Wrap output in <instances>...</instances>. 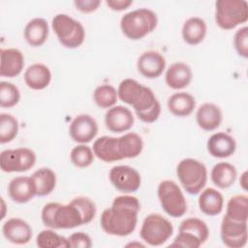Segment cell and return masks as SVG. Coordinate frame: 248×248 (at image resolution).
I'll use <instances>...</instances> for the list:
<instances>
[{"label":"cell","instance_id":"cell-1","mask_svg":"<svg viewBox=\"0 0 248 248\" xmlns=\"http://www.w3.org/2000/svg\"><path fill=\"white\" fill-rule=\"evenodd\" d=\"M97 212L96 205L87 197L73 199L68 204L48 202L42 209V221L50 229H73L90 223Z\"/></svg>","mask_w":248,"mask_h":248},{"label":"cell","instance_id":"cell-2","mask_svg":"<svg viewBox=\"0 0 248 248\" xmlns=\"http://www.w3.org/2000/svg\"><path fill=\"white\" fill-rule=\"evenodd\" d=\"M140 210V203L138 198L130 195L118 196L113 200L111 206L102 212L101 228L108 234L127 236L137 227Z\"/></svg>","mask_w":248,"mask_h":248},{"label":"cell","instance_id":"cell-3","mask_svg":"<svg viewBox=\"0 0 248 248\" xmlns=\"http://www.w3.org/2000/svg\"><path fill=\"white\" fill-rule=\"evenodd\" d=\"M118 98L130 105L140 120L145 123L155 122L161 113V105L153 91L133 78L123 79L117 89Z\"/></svg>","mask_w":248,"mask_h":248},{"label":"cell","instance_id":"cell-4","mask_svg":"<svg viewBox=\"0 0 248 248\" xmlns=\"http://www.w3.org/2000/svg\"><path fill=\"white\" fill-rule=\"evenodd\" d=\"M158 24L157 15L150 9L140 8L125 14L120 20L123 34L130 40H140L150 34Z\"/></svg>","mask_w":248,"mask_h":248},{"label":"cell","instance_id":"cell-5","mask_svg":"<svg viewBox=\"0 0 248 248\" xmlns=\"http://www.w3.org/2000/svg\"><path fill=\"white\" fill-rule=\"evenodd\" d=\"M176 175L188 194L197 195L205 186L207 170L204 164L199 160L185 158L178 163Z\"/></svg>","mask_w":248,"mask_h":248},{"label":"cell","instance_id":"cell-6","mask_svg":"<svg viewBox=\"0 0 248 248\" xmlns=\"http://www.w3.org/2000/svg\"><path fill=\"white\" fill-rule=\"evenodd\" d=\"M248 20V3L245 0H217L215 21L224 30H232Z\"/></svg>","mask_w":248,"mask_h":248},{"label":"cell","instance_id":"cell-7","mask_svg":"<svg viewBox=\"0 0 248 248\" xmlns=\"http://www.w3.org/2000/svg\"><path fill=\"white\" fill-rule=\"evenodd\" d=\"M51 27L60 44L67 48L80 46L85 39V30L82 24L66 14L54 16Z\"/></svg>","mask_w":248,"mask_h":248},{"label":"cell","instance_id":"cell-8","mask_svg":"<svg viewBox=\"0 0 248 248\" xmlns=\"http://www.w3.org/2000/svg\"><path fill=\"white\" fill-rule=\"evenodd\" d=\"M209 236V230L205 222L199 218H187L183 220L178 228V234L175 236L171 247L199 248Z\"/></svg>","mask_w":248,"mask_h":248},{"label":"cell","instance_id":"cell-9","mask_svg":"<svg viewBox=\"0 0 248 248\" xmlns=\"http://www.w3.org/2000/svg\"><path fill=\"white\" fill-rule=\"evenodd\" d=\"M173 226L163 215L151 213L147 215L141 225L140 235L150 246L163 245L172 235Z\"/></svg>","mask_w":248,"mask_h":248},{"label":"cell","instance_id":"cell-10","mask_svg":"<svg viewBox=\"0 0 248 248\" xmlns=\"http://www.w3.org/2000/svg\"><path fill=\"white\" fill-rule=\"evenodd\" d=\"M163 210L170 217H182L187 211V202L179 186L172 180H163L157 189Z\"/></svg>","mask_w":248,"mask_h":248},{"label":"cell","instance_id":"cell-11","mask_svg":"<svg viewBox=\"0 0 248 248\" xmlns=\"http://www.w3.org/2000/svg\"><path fill=\"white\" fill-rule=\"evenodd\" d=\"M35 163L36 154L26 147L6 149L0 154V168L4 172L27 171L34 167Z\"/></svg>","mask_w":248,"mask_h":248},{"label":"cell","instance_id":"cell-12","mask_svg":"<svg viewBox=\"0 0 248 248\" xmlns=\"http://www.w3.org/2000/svg\"><path fill=\"white\" fill-rule=\"evenodd\" d=\"M109 180L114 188L122 193H134L140 189L141 183L139 171L125 165L112 167L109 170Z\"/></svg>","mask_w":248,"mask_h":248},{"label":"cell","instance_id":"cell-13","mask_svg":"<svg viewBox=\"0 0 248 248\" xmlns=\"http://www.w3.org/2000/svg\"><path fill=\"white\" fill-rule=\"evenodd\" d=\"M222 242L230 248H242L248 239L247 222L235 221L228 216H224L221 223Z\"/></svg>","mask_w":248,"mask_h":248},{"label":"cell","instance_id":"cell-14","mask_svg":"<svg viewBox=\"0 0 248 248\" xmlns=\"http://www.w3.org/2000/svg\"><path fill=\"white\" fill-rule=\"evenodd\" d=\"M94 155L106 163L121 161L124 157V147L121 137L113 138L103 136L93 143Z\"/></svg>","mask_w":248,"mask_h":248},{"label":"cell","instance_id":"cell-15","mask_svg":"<svg viewBox=\"0 0 248 248\" xmlns=\"http://www.w3.org/2000/svg\"><path fill=\"white\" fill-rule=\"evenodd\" d=\"M69 134L74 141L85 144L90 142L97 136L98 124L89 114H79L71 122Z\"/></svg>","mask_w":248,"mask_h":248},{"label":"cell","instance_id":"cell-16","mask_svg":"<svg viewBox=\"0 0 248 248\" xmlns=\"http://www.w3.org/2000/svg\"><path fill=\"white\" fill-rule=\"evenodd\" d=\"M132 111L124 106H113L108 108L105 115L106 127L112 133L129 131L134 125Z\"/></svg>","mask_w":248,"mask_h":248},{"label":"cell","instance_id":"cell-17","mask_svg":"<svg viewBox=\"0 0 248 248\" xmlns=\"http://www.w3.org/2000/svg\"><path fill=\"white\" fill-rule=\"evenodd\" d=\"M2 232L9 242L23 245L31 240L33 230L23 219L11 218L3 224Z\"/></svg>","mask_w":248,"mask_h":248},{"label":"cell","instance_id":"cell-18","mask_svg":"<svg viewBox=\"0 0 248 248\" xmlns=\"http://www.w3.org/2000/svg\"><path fill=\"white\" fill-rule=\"evenodd\" d=\"M137 66L139 72L144 78L150 79L157 78L163 74L166 68V59L160 52L148 50L140 54Z\"/></svg>","mask_w":248,"mask_h":248},{"label":"cell","instance_id":"cell-19","mask_svg":"<svg viewBox=\"0 0 248 248\" xmlns=\"http://www.w3.org/2000/svg\"><path fill=\"white\" fill-rule=\"evenodd\" d=\"M0 76L15 78L18 76L24 67V56L16 48H1L0 50Z\"/></svg>","mask_w":248,"mask_h":248},{"label":"cell","instance_id":"cell-20","mask_svg":"<svg viewBox=\"0 0 248 248\" xmlns=\"http://www.w3.org/2000/svg\"><path fill=\"white\" fill-rule=\"evenodd\" d=\"M209 154L215 158H228L232 156L236 149L234 139L223 132L215 133L206 143Z\"/></svg>","mask_w":248,"mask_h":248},{"label":"cell","instance_id":"cell-21","mask_svg":"<svg viewBox=\"0 0 248 248\" xmlns=\"http://www.w3.org/2000/svg\"><path fill=\"white\" fill-rule=\"evenodd\" d=\"M8 194L16 203H26L35 196V188L31 176H17L8 185Z\"/></svg>","mask_w":248,"mask_h":248},{"label":"cell","instance_id":"cell-22","mask_svg":"<svg viewBox=\"0 0 248 248\" xmlns=\"http://www.w3.org/2000/svg\"><path fill=\"white\" fill-rule=\"evenodd\" d=\"M223 119L220 108L212 103H204L197 110L196 120L199 127L204 131L216 130Z\"/></svg>","mask_w":248,"mask_h":248},{"label":"cell","instance_id":"cell-23","mask_svg":"<svg viewBox=\"0 0 248 248\" xmlns=\"http://www.w3.org/2000/svg\"><path fill=\"white\" fill-rule=\"evenodd\" d=\"M193 73L191 68L183 62H175L171 64L165 76L166 83L172 89H182L188 86L192 80Z\"/></svg>","mask_w":248,"mask_h":248},{"label":"cell","instance_id":"cell-24","mask_svg":"<svg viewBox=\"0 0 248 248\" xmlns=\"http://www.w3.org/2000/svg\"><path fill=\"white\" fill-rule=\"evenodd\" d=\"M24 81L26 85L33 90H43L46 88L51 81L50 70L45 64H33L26 69Z\"/></svg>","mask_w":248,"mask_h":248},{"label":"cell","instance_id":"cell-25","mask_svg":"<svg viewBox=\"0 0 248 248\" xmlns=\"http://www.w3.org/2000/svg\"><path fill=\"white\" fill-rule=\"evenodd\" d=\"M48 24L42 17H35L28 21L24 28V38L31 46H43L48 37Z\"/></svg>","mask_w":248,"mask_h":248},{"label":"cell","instance_id":"cell-26","mask_svg":"<svg viewBox=\"0 0 248 248\" xmlns=\"http://www.w3.org/2000/svg\"><path fill=\"white\" fill-rule=\"evenodd\" d=\"M199 207L202 213L208 216L220 214L224 206L222 194L214 188L204 189L199 196Z\"/></svg>","mask_w":248,"mask_h":248},{"label":"cell","instance_id":"cell-27","mask_svg":"<svg viewBox=\"0 0 248 248\" xmlns=\"http://www.w3.org/2000/svg\"><path fill=\"white\" fill-rule=\"evenodd\" d=\"M206 31L207 28L205 21L199 16H192L184 22L181 34L184 42L195 46L203 41L206 35Z\"/></svg>","mask_w":248,"mask_h":248},{"label":"cell","instance_id":"cell-28","mask_svg":"<svg viewBox=\"0 0 248 248\" xmlns=\"http://www.w3.org/2000/svg\"><path fill=\"white\" fill-rule=\"evenodd\" d=\"M196 107L195 98L187 92L172 94L168 100L169 110L175 116L185 117L190 115Z\"/></svg>","mask_w":248,"mask_h":248},{"label":"cell","instance_id":"cell-29","mask_svg":"<svg viewBox=\"0 0 248 248\" xmlns=\"http://www.w3.org/2000/svg\"><path fill=\"white\" fill-rule=\"evenodd\" d=\"M35 193L38 197L49 195L56 185V174L49 168H41L31 175Z\"/></svg>","mask_w":248,"mask_h":248},{"label":"cell","instance_id":"cell-30","mask_svg":"<svg viewBox=\"0 0 248 248\" xmlns=\"http://www.w3.org/2000/svg\"><path fill=\"white\" fill-rule=\"evenodd\" d=\"M210 177L212 182L220 189H227L231 187L236 177L237 171L234 166L228 162L217 163L211 170Z\"/></svg>","mask_w":248,"mask_h":248},{"label":"cell","instance_id":"cell-31","mask_svg":"<svg viewBox=\"0 0 248 248\" xmlns=\"http://www.w3.org/2000/svg\"><path fill=\"white\" fill-rule=\"evenodd\" d=\"M226 216L229 218L247 222L248 219V198L245 195H236L232 197L228 203L226 209Z\"/></svg>","mask_w":248,"mask_h":248},{"label":"cell","instance_id":"cell-32","mask_svg":"<svg viewBox=\"0 0 248 248\" xmlns=\"http://www.w3.org/2000/svg\"><path fill=\"white\" fill-rule=\"evenodd\" d=\"M117 90L110 84H102L95 88L93 99L95 104L102 108H112L117 101Z\"/></svg>","mask_w":248,"mask_h":248},{"label":"cell","instance_id":"cell-33","mask_svg":"<svg viewBox=\"0 0 248 248\" xmlns=\"http://www.w3.org/2000/svg\"><path fill=\"white\" fill-rule=\"evenodd\" d=\"M36 244L40 248H68V238L62 236L52 230H43L38 233Z\"/></svg>","mask_w":248,"mask_h":248},{"label":"cell","instance_id":"cell-34","mask_svg":"<svg viewBox=\"0 0 248 248\" xmlns=\"http://www.w3.org/2000/svg\"><path fill=\"white\" fill-rule=\"evenodd\" d=\"M18 133V121L10 113L0 114V142L12 141Z\"/></svg>","mask_w":248,"mask_h":248},{"label":"cell","instance_id":"cell-35","mask_svg":"<svg viewBox=\"0 0 248 248\" xmlns=\"http://www.w3.org/2000/svg\"><path fill=\"white\" fill-rule=\"evenodd\" d=\"M70 159L74 166L78 168H87L94 161V152L89 146L80 143L72 149Z\"/></svg>","mask_w":248,"mask_h":248},{"label":"cell","instance_id":"cell-36","mask_svg":"<svg viewBox=\"0 0 248 248\" xmlns=\"http://www.w3.org/2000/svg\"><path fill=\"white\" fill-rule=\"evenodd\" d=\"M20 99L18 88L12 82H0V106L2 108H12L16 106Z\"/></svg>","mask_w":248,"mask_h":248},{"label":"cell","instance_id":"cell-37","mask_svg":"<svg viewBox=\"0 0 248 248\" xmlns=\"http://www.w3.org/2000/svg\"><path fill=\"white\" fill-rule=\"evenodd\" d=\"M233 46L237 54L243 58L248 57V27L238 29L233 37Z\"/></svg>","mask_w":248,"mask_h":248},{"label":"cell","instance_id":"cell-38","mask_svg":"<svg viewBox=\"0 0 248 248\" xmlns=\"http://www.w3.org/2000/svg\"><path fill=\"white\" fill-rule=\"evenodd\" d=\"M67 238H68L70 247L72 248H90L92 246V241L90 236L82 232H74Z\"/></svg>","mask_w":248,"mask_h":248},{"label":"cell","instance_id":"cell-39","mask_svg":"<svg viewBox=\"0 0 248 248\" xmlns=\"http://www.w3.org/2000/svg\"><path fill=\"white\" fill-rule=\"evenodd\" d=\"M74 4L78 11L84 14H89V13L95 12L99 8L101 1L100 0H76Z\"/></svg>","mask_w":248,"mask_h":248},{"label":"cell","instance_id":"cell-40","mask_svg":"<svg viewBox=\"0 0 248 248\" xmlns=\"http://www.w3.org/2000/svg\"><path fill=\"white\" fill-rule=\"evenodd\" d=\"M106 4L110 10L120 12L128 9L133 4V1L132 0H107Z\"/></svg>","mask_w":248,"mask_h":248},{"label":"cell","instance_id":"cell-41","mask_svg":"<svg viewBox=\"0 0 248 248\" xmlns=\"http://www.w3.org/2000/svg\"><path fill=\"white\" fill-rule=\"evenodd\" d=\"M239 183H240V186L242 187L243 190L247 191L248 189V183H247V171H244L241 176H240V179H239Z\"/></svg>","mask_w":248,"mask_h":248}]
</instances>
